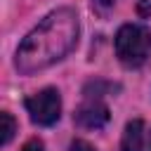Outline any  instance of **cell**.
I'll list each match as a JSON object with an SVG mask.
<instances>
[{
  "mask_svg": "<svg viewBox=\"0 0 151 151\" xmlns=\"http://www.w3.org/2000/svg\"><path fill=\"white\" fill-rule=\"evenodd\" d=\"M116 54L127 68L151 61V31L139 24H125L116 33Z\"/></svg>",
  "mask_w": 151,
  "mask_h": 151,
  "instance_id": "cell-2",
  "label": "cell"
},
{
  "mask_svg": "<svg viewBox=\"0 0 151 151\" xmlns=\"http://www.w3.org/2000/svg\"><path fill=\"white\" fill-rule=\"evenodd\" d=\"M137 12L142 17H151V0H139L137 2Z\"/></svg>",
  "mask_w": 151,
  "mask_h": 151,
  "instance_id": "cell-9",
  "label": "cell"
},
{
  "mask_svg": "<svg viewBox=\"0 0 151 151\" xmlns=\"http://www.w3.org/2000/svg\"><path fill=\"white\" fill-rule=\"evenodd\" d=\"M120 151H144V123L142 120L127 123V127L123 132Z\"/></svg>",
  "mask_w": 151,
  "mask_h": 151,
  "instance_id": "cell-5",
  "label": "cell"
},
{
  "mask_svg": "<svg viewBox=\"0 0 151 151\" xmlns=\"http://www.w3.org/2000/svg\"><path fill=\"white\" fill-rule=\"evenodd\" d=\"M92 2H94V7H97L99 12H106V9H111L118 0H92Z\"/></svg>",
  "mask_w": 151,
  "mask_h": 151,
  "instance_id": "cell-10",
  "label": "cell"
},
{
  "mask_svg": "<svg viewBox=\"0 0 151 151\" xmlns=\"http://www.w3.org/2000/svg\"><path fill=\"white\" fill-rule=\"evenodd\" d=\"M68 151H94V146H92V144H87L85 139H76V142H71Z\"/></svg>",
  "mask_w": 151,
  "mask_h": 151,
  "instance_id": "cell-7",
  "label": "cell"
},
{
  "mask_svg": "<svg viewBox=\"0 0 151 151\" xmlns=\"http://www.w3.org/2000/svg\"><path fill=\"white\" fill-rule=\"evenodd\" d=\"M149 146H151V139H149Z\"/></svg>",
  "mask_w": 151,
  "mask_h": 151,
  "instance_id": "cell-11",
  "label": "cell"
},
{
  "mask_svg": "<svg viewBox=\"0 0 151 151\" xmlns=\"http://www.w3.org/2000/svg\"><path fill=\"white\" fill-rule=\"evenodd\" d=\"M78 14L68 7L50 12L19 45L17 50V68L24 76L42 71L54 61L64 59L78 42Z\"/></svg>",
  "mask_w": 151,
  "mask_h": 151,
  "instance_id": "cell-1",
  "label": "cell"
},
{
  "mask_svg": "<svg viewBox=\"0 0 151 151\" xmlns=\"http://www.w3.org/2000/svg\"><path fill=\"white\" fill-rule=\"evenodd\" d=\"M73 120L85 130H101L109 123V106L101 104L99 99H90L78 106V111L73 113Z\"/></svg>",
  "mask_w": 151,
  "mask_h": 151,
  "instance_id": "cell-4",
  "label": "cell"
},
{
  "mask_svg": "<svg viewBox=\"0 0 151 151\" xmlns=\"http://www.w3.org/2000/svg\"><path fill=\"white\" fill-rule=\"evenodd\" d=\"M0 120H2V139H0V144L7 146V144L12 142V137H14V132H17V123H14V118H12L7 111L0 113Z\"/></svg>",
  "mask_w": 151,
  "mask_h": 151,
  "instance_id": "cell-6",
  "label": "cell"
},
{
  "mask_svg": "<svg viewBox=\"0 0 151 151\" xmlns=\"http://www.w3.org/2000/svg\"><path fill=\"white\" fill-rule=\"evenodd\" d=\"M21 151H42V142H40L38 137H33V139H28V142L21 146Z\"/></svg>",
  "mask_w": 151,
  "mask_h": 151,
  "instance_id": "cell-8",
  "label": "cell"
},
{
  "mask_svg": "<svg viewBox=\"0 0 151 151\" xmlns=\"http://www.w3.org/2000/svg\"><path fill=\"white\" fill-rule=\"evenodd\" d=\"M31 120L35 125H54L61 116V97L54 87H45L35 94H31L26 101H24Z\"/></svg>",
  "mask_w": 151,
  "mask_h": 151,
  "instance_id": "cell-3",
  "label": "cell"
}]
</instances>
